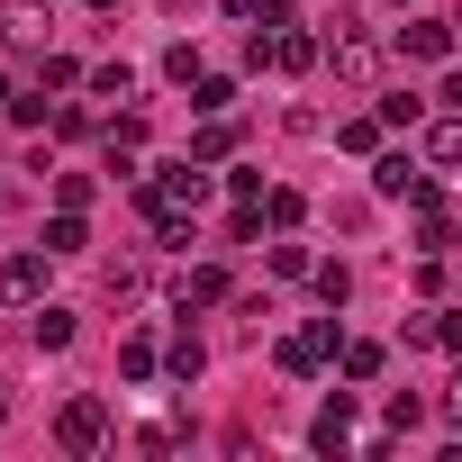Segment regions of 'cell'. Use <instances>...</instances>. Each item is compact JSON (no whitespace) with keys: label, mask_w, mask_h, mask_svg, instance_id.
Segmentation results:
<instances>
[{"label":"cell","mask_w":462,"mask_h":462,"mask_svg":"<svg viewBox=\"0 0 462 462\" xmlns=\"http://www.w3.org/2000/svg\"><path fill=\"white\" fill-rule=\"evenodd\" d=\"M372 190H381V199H417V190H426V172H417L408 154H381V163H372Z\"/></svg>","instance_id":"obj_1"},{"label":"cell","mask_w":462,"mask_h":462,"mask_svg":"<svg viewBox=\"0 0 462 462\" xmlns=\"http://www.w3.org/2000/svg\"><path fill=\"white\" fill-rule=\"evenodd\" d=\"M327 354H336V318H327V327H309V336H291V345H282V372H318Z\"/></svg>","instance_id":"obj_2"},{"label":"cell","mask_w":462,"mask_h":462,"mask_svg":"<svg viewBox=\"0 0 462 462\" xmlns=\"http://www.w3.org/2000/svg\"><path fill=\"white\" fill-rule=\"evenodd\" d=\"M372 64H381V46L345 28V37H336V73H345V82H372Z\"/></svg>","instance_id":"obj_3"},{"label":"cell","mask_w":462,"mask_h":462,"mask_svg":"<svg viewBox=\"0 0 462 462\" xmlns=\"http://www.w3.org/2000/svg\"><path fill=\"white\" fill-rule=\"evenodd\" d=\"M100 426H109V417H100V399H73V408H64V444H73V453H91V444H100Z\"/></svg>","instance_id":"obj_4"},{"label":"cell","mask_w":462,"mask_h":462,"mask_svg":"<svg viewBox=\"0 0 462 462\" xmlns=\"http://www.w3.org/2000/svg\"><path fill=\"white\" fill-rule=\"evenodd\" d=\"M417 245H426V254H444V245H453V217L435 208V190H417Z\"/></svg>","instance_id":"obj_5"},{"label":"cell","mask_w":462,"mask_h":462,"mask_svg":"<svg viewBox=\"0 0 462 462\" xmlns=\"http://www.w3.org/2000/svg\"><path fill=\"white\" fill-rule=\"evenodd\" d=\"M37 291H46V254H19L0 273V300H37Z\"/></svg>","instance_id":"obj_6"},{"label":"cell","mask_w":462,"mask_h":462,"mask_svg":"<svg viewBox=\"0 0 462 462\" xmlns=\"http://www.w3.org/2000/svg\"><path fill=\"white\" fill-rule=\"evenodd\" d=\"M399 55H453V28L444 19H417V28H399Z\"/></svg>","instance_id":"obj_7"},{"label":"cell","mask_w":462,"mask_h":462,"mask_svg":"<svg viewBox=\"0 0 462 462\" xmlns=\"http://www.w3.org/2000/svg\"><path fill=\"white\" fill-rule=\"evenodd\" d=\"M28 336H37V354H64V345H73V309H37Z\"/></svg>","instance_id":"obj_8"},{"label":"cell","mask_w":462,"mask_h":462,"mask_svg":"<svg viewBox=\"0 0 462 462\" xmlns=\"http://www.w3.org/2000/svg\"><path fill=\"white\" fill-rule=\"evenodd\" d=\"M208 300H226V273H208V263H199V273L181 282V309H208Z\"/></svg>","instance_id":"obj_9"},{"label":"cell","mask_w":462,"mask_h":462,"mask_svg":"<svg viewBox=\"0 0 462 462\" xmlns=\"http://www.w3.org/2000/svg\"><path fill=\"white\" fill-rule=\"evenodd\" d=\"M309 435H318V444H327V453H336V444H345V435H354V408H345V399H336V408H318V426H309Z\"/></svg>","instance_id":"obj_10"},{"label":"cell","mask_w":462,"mask_h":462,"mask_svg":"<svg viewBox=\"0 0 462 462\" xmlns=\"http://www.w3.org/2000/svg\"><path fill=\"white\" fill-rule=\"evenodd\" d=\"M426 154H435V163H462V118H435V127H426Z\"/></svg>","instance_id":"obj_11"},{"label":"cell","mask_w":462,"mask_h":462,"mask_svg":"<svg viewBox=\"0 0 462 462\" xmlns=\"http://www.w3.org/2000/svg\"><path fill=\"white\" fill-rule=\"evenodd\" d=\"M46 254H82V208H64V217L46 226Z\"/></svg>","instance_id":"obj_12"},{"label":"cell","mask_w":462,"mask_h":462,"mask_svg":"<svg viewBox=\"0 0 462 462\" xmlns=\"http://www.w3.org/2000/svg\"><path fill=\"white\" fill-rule=\"evenodd\" d=\"M190 109H208V118H217V109H236V82H217V73H199V100H190Z\"/></svg>","instance_id":"obj_13"},{"label":"cell","mask_w":462,"mask_h":462,"mask_svg":"<svg viewBox=\"0 0 462 462\" xmlns=\"http://www.w3.org/2000/svg\"><path fill=\"white\" fill-rule=\"evenodd\" d=\"M91 91H100V100H127V91H136V73H127V64H100V73H91Z\"/></svg>","instance_id":"obj_14"},{"label":"cell","mask_w":462,"mask_h":462,"mask_svg":"<svg viewBox=\"0 0 462 462\" xmlns=\"http://www.w3.org/2000/svg\"><path fill=\"white\" fill-rule=\"evenodd\" d=\"M381 118H390V127H417V118H426V100H417V91H390V100H381Z\"/></svg>","instance_id":"obj_15"},{"label":"cell","mask_w":462,"mask_h":462,"mask_svg":"<svg viewBox=\"0 0 462 462\" xmlns=\"http://www.w3.org/2000/svg\"><path fill=\"white\" fill-rule=\"evenodd\" d=\"M199 163H217V154H236V127H199V145H190Z\"/></svg>","instance_id":"obj_16"},{"label":"cell","mask_w":462,"mask_h":462,"mask_svg":"<svg viewBox=\"0 0 462 462\" xmlns=\"http://www.w3.org/2000/svg\"><path fill=\"white\" fill-rule=\"evenodd\" d=\"M273 64H291V73H309V64H318V46H309V37H282V46H273Z\"/></svg>","instance_id":"obj_17"},{"label":"cell","mask_w":462,"mask_h":462,"mask_svg":"<svg viewBox=\"0 0 462 462\" xmlns=\"http://www.w3.org/2000/svg\"><path fill=\"white\" fill-rule=\"evenodd\" d=\"M345 291H354V282H345V263H318V300H327V309H345Z\"/></svg>","instance_id":"obj_18"},{"label":"cell","mask_w":462,"mask_h":462,"mask_svg":"<svg viewBox=\"0 0 462 462\" xmlns=\"http://www.w3.org/2000/svg\"><path fill=\"white\" fill-rule=\"evenodd\" d=\"M381 372V345H345V381H372Z\"/></svg>","instance_id":"obj_19"},{"label":"cell","mask_w":462,"mask_h":462,"mask_svg":"<svg viewBox=\"0 0 462 462\" xmlns=\"http://www.w3.org/2000/svg\"><path fill=\"white\" fill-rule=\"evenodd\" d=\"M435 345H453V354H462V318H435Z\"/></svg>","instance_id":"obj_20"},{"label":"cell","mask_w":462,"mask_h":462,"mask_svg":"<svg viewBox=\"0 0 462 462\" xmlns=\"http://www.w3.org/2000/svg\"><path fill=\"white\" fill-rule=\"evenodd\" d=\"M444 417H453V426H462V381H453V390H444Z\"/></svg>","instance_id":"obj_21"},{"label":"cell","mask_w":462,"mask_h":462,"mask_svg":"<svg viewBox=\"0 0 462 462\" xmlns=\"http://www.w3.org/2000/svg\"><path fill=\"white\" fill-rule=\"evenodd\" d=\"M444 100H453V109H462V73H444Z\"/></svg>","instance_id":"obj_22"},{"label":"cell","mask_w":462,"mask_h":462,"mask_svg":"<svg viewBox=\"0 0 462 462\" xmlns=\"http://www.w3.org/2000/svg\"><path fill=\"white\" fill-rule=\"evenodd\" d=\"M0 417H10V390H0Z\"/></svg>","instance_id":"obj_23"},{"label":"cell","mask_w":462,"mask_h":462,"mask_svg":"<svg viewBox=\"0 0 462 462\" xmlns=\"http://www.w3.org/2000/svg\"><path fill=\"white\" fill-rule=\"evenodd\" d=\"M399 10H408V0H399Z\"/></svg>","instance_id":"obj_24"},{"label":"cell","mask_w":462,"mask_h":462,"mask_svg":"<svg viewBox=\"0 0 462 462\" xmlns=\"http://www.w3.org/2000/svg\"><path fill=\"white\" fill-rule=\"evenodd\" d=\"M0 199H10V190H0Z\"/></svg>","instance_id":"obj_25"}]
</instances>
